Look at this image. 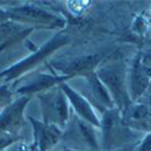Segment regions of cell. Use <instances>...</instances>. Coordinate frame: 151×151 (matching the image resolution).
Wrapping results in <instances>:
<instances>
[{"instance_id":"obj_1","label":"cell","mask_w":151,"mask_h":151,"mask_svg":"<svg viewBox=\"0 0 151 151\" xmlns=\"http://www.w3.org/2000/svg\"><path fill=\"white\" fill-rule=\"evenodd\" d=\"M70 43V38L64 34V33H57L45 42L44 44H42L37 50L30 53L25 58L20 59L19 62L12 64L9 68L3 69L0 72V78H4L5 83H10L13 81L22 78L24 74H28L32 70L37 69L42 63H44L47 59L50 58V55H53L57 50L63 48L64 45Z\"/></svg>"},{"instance_id":"obj_2","label":"cell","mask_w":151,"mask_h":151,"mask_svg":"<svg viewBox=\"0 0 151 151\" xmlns=\"http://www.w3.org/2000/svg\"><path fill=\"white\" fill-rule=\"evenodd\" d=\"M100 121L102 151H115L126 147L135 140L136 131H132L125 125L121 111L116 107L106 110L100 116Z\"/></svg>"},{"instance_id":"obj_3","label":"cell","mask_w":151,"mask_h":151,"mask_svg":"<svg viewBox=\"0 0 151 151\" xmlns=\"http://www.w3.org/2000/svg\"><path fill=\"white\" fill-rule=\"evenodd\" d=\"M96 74L110 93L113 105L121 112L129 107L132 101L127 89V70L121 62L101 63Z\"/></svg>"},{"instance_id":"obj_4","label":"cell","mask_w":151,"mask_h":151,"mask_svg":"<svg viewBox=\"0 0 151 151\" xmlns=\"http://www.w3.org/2000/svg\"><path fill=\"white\" fill-rule=\"evenodd\" d=\"M6 19L20 23L30 28L57 29L65 27V19L35 4H23L3 9Z\"/></svg>"},{"instance_id":"obj_5","label":"cell","mask_w":151,"mask_h":151,"mask_svg":"<svg viewBox=\"0 0 151 151\" xmlns=\"http://www.w3.org/2000/svg\"><path fill=\"white\" fill-rule=\"evenodd\" d=\"M105 54L103 53H94V54H83L72 58H60L50 60L48 63V68L53 73L65 77L69 81L76 77H86L87 74L94 72L100 65Z\"/></svg>"},{"instance_id":"obj_6","label":"cell","mask_w":151,"mask_h":151,"mask_svg":"<svg viewBox=\"0 0 151 151\" xmlns=\"http://www.w3.org/2000/svg\"><path fill=\"white\" fill-rule=\"evenodd\" d=\"M42 108L43 122L64 129L69 121V103L59 87H54L40 94H37Z\"/></svg>"},{"instance_id":"obj_7","label":"cell","mask_w":151,"mask_h":151,"mask_svg":"<svg viewBox=\"0 0 151 151\" xmlns=\"http://www.w3.org/2000/svg\"><path fill=\"white\" fill-rule=\"evenodd\" d=\"M97 127L83 121L76 116L68 126V130L63 132V137L67 140L76 151H100L101 150V135H97Z\"/></svg>"},{"instance_id":"obj_8","label":"cell","mask_w":151,"mask_h":151,"mask_svg":"<svg viewBox=\"0 0 151 151\" xmlns=\"http://www.w3.org/2000/svg\"><path fill=\"white\" fill-rule=\"evenodd\" d=\"M29 96H19L0 111V136H19L25 125L24 111L30 101Z\"/></svg>"},{"instance_id":"obj_9","label":"cell","mask_w":151,"mask_h":151,"mask_svg":"<svg viewBox=\"0 0 151 151\" xmlns=\"http://www.w3.org/2000/svg\"><path fill=\"white\" fill-rule=\"evenodd\" d=\"M27 120L33 127V144L29 146L30 151H49L60 141L63 130L58 126L45 124L28 116Z\"/></svg>"},{"instance_id":"obj_10","label":"cell","mask_w":151,"mask_h":151,"mask_svg":"<svg viewBox=\"0 0 151 151\" xmlns=\"http://www.w3.org/2000/svg\"><path fill=\"white\" fill-rule=\"evenodd\" d=\"M62 92L64 93L65 98L70 106H72L73 111L77 113V116L79 119H82L83 121L91 124L92 126L100 129L101 121H100V115L96 112V110L92 107V105L87 101L86 97H83L81 92H78L77 89H74L68 82H62L58 86Z\"/></svg>"},{"instance_id":"obj_11","label":"cell","mask_w":151,"mask_h":151,"mask_svg":"<svg viewBox=\"0 0 151 151\" xmlns=\"http://www.w3.org/2000/svg\"><path fill=\"white\" fill-rule=\"evenodd\" d=\"M62 82H68V79L62 76H58L55 73H44V72H37L35 74L29 76L22 86H19L15 89L17 94L20 96H29L32 94H40L45 91L58 87Z\"/></svg>"},{"instance_id":"obj_12","label":"cell","mask_w":151,"mask_h":151,"mask_svg":"<svg viewBox=\"0 0 151 151\" xmlns=\"http://www.w3.org/2000/svg\"><path fill=\"white\" fill-rule=\"evenodd\" d=\"M83 79L86 81V92L81 94L87 98V101L91 103L93 108H96V112L98 111L100 115H102L106 110L115 107L110 93L100 81V78L97 77L96 70L83 77Z\"/></svg>"},{"instance_id":"obj_13","label":"cell","mask_w":151,"mask_h":151,"mask_svg":"<svg viewBox=\"0 0 151 151\" xmlns=\"http://www.w3.org/2000/svg\"><path fill=\"white\" fill-rule=\"evenodd\" d=\"M121 117L125 125L136 132H151V119H150V108L147 100L135 101L121 112Z\"/></svg>"},{"instance_id":"obj_14","label":"cell","mask_w":151,"mask_h":151,"mask_svg":"<svg viewBox=\"0 0 151 151\" xmlns=\"http://www.w3.org/2000/svg\"><path fill=\"white\" fill-rule=\"evenodd\" d=\"M151 84V79L146 74L140 62V52L135 55L131 63L130 70L127 73V89L132 102L139 101L144 97V94L149 91Z\"/></svg>"},{"instance_id":"obj_15","label":"cell","mask_w":151,"mask_h":151,"mask_svg":"<svg viewBox=\"0 0 151 151\" xmlns=\"http://www.w3.org/2000/svg\"><path fill=\"white\" fill-rule=\"evenodd\" d=\"M33 30H34V28L13 22L10 19L4 20L0 24V52L19 44Z\"/></svg>"},{"instance_id":"obj_16","label":"cell","mask_w":151,"mask_h":151,"mask_svg":"<svg viewBox=\"0 0 151 151\" xmlns=\"http://www.w3.org/2000/svg\"><path fill=\"white\" fill-rule=\"evenodd\" d=\"M12 102H13V91L10 89L9 83L4 82L3 84H0V110L5 108Z\"/></svg>"},{"instance_id":"obj_17","label":"cell","mask_w":151,"mask_h":151,"mask_svg":"<svg viewBox=\"0 0 151 151\" xmlns=\"http://www.w3.org/2000/svg\"><path fill=\"white\" fill-rule=\"evenodd\" d=\"M140 62H141L142 68L145 69L146 74L151 79V47L150 48H146L144 52H140Z\"/></svg>"},{"instance_id":"obj_18","label":"cell","mask_w":151,"mask_h":151,"mask_svg":"<svg viewBox=\"0 0 151 151\" xmlns=\"http://www.w3.org/2000/svg\"><path fill=\"white\" fill-rule=\"evenodd\" d=\"M135 151H151V132L145 134V136L136 145Z\"/></svg>"},{"instance_id":"obj_19","label":"cell","mask_w":151,"mask_h":151,"mask_svg":"<svg viewBox=\"0 0 151 151\" xmlns=\"http://www.w3.org/2000/svg\"><path fill=\"white\" fill-rule=\"evenodd\" d=\"M132 28H134V32H136L140 35H142L144 33L146 32V29H147V22H146L141 15H139L137 18L135 19L134 27H132Z\"/></svg>"},{"instance_id":"obj_20","label":"cell","mask_w":151,"mask_h":151,"mask_svg":"<svg viewBox=\"0 0 151 151\" xmlns=\"http://www.w3.org/2000/svg\"><path fill=\"white\" fill-rule=\"evenodd\" d=\"M19 139V136H0V151H5Z\"/></svg>"},{"instance_id":"obj_21","label":"cell","mask_w":151,"mask_h":151,"mask_svg":"<svg viewBox=\"0 0 151 151\" xmlns=\"http://www.w3.org/2000/svg\"><path fill=\"white\" fill-rule=\"evenodd\" d=\"M147 103H149V108H150V119H151V96L147 97Z\"/></svg>"},{"instance_id":"obj_22","label":"cell","mask_w":151,"mask_h":151,"mask_svg":"<svg viewBox=\"0 0 151 151\" xmlns=\"http://www.w3.org/2000/svg\"><path fill=\"white\" fill-rule=\"evenodd\" d=\"M150 86H151V84H150ZM150 96H151V92H150Z\"/></svg>"}]
</instances>
